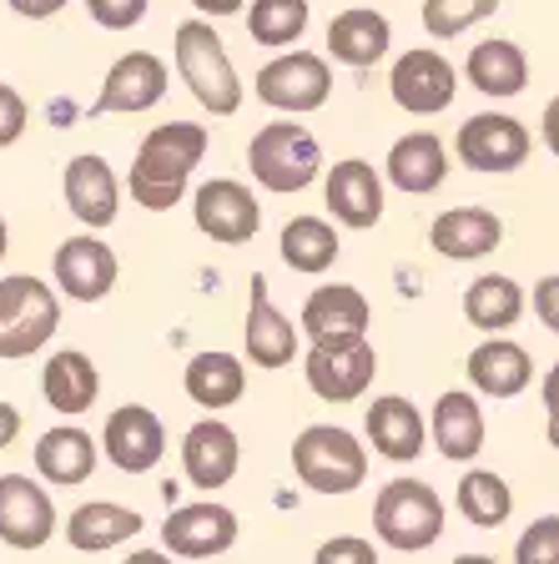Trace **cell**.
I'll return each instance as SVG.
<instances>
[{
  "instance_id": "1",
  "label": "cell",
  "mask_w": 559,
  "mask_h": 564,
  "mask_svg": "<svg viewBox=\"0 0 559 564\" xmlns=\"http://www.w3.org/2000/svg\"><path fill=\"white\" fill-rule=\"evenodd\" d=\"M207 156V127L197 121H166V127L147 131L131 162V197L147 212H166L182 202L192 166Z\"/></svg>"
},
{
  "instance_id": "2",
  "label": "cell",
  "mask_w": 559,
  "mask_h": 564,
  "mask_svg": "<svg viewBox=\"0 0 559 564\" xmlns=\"http://www.w3.org/2000/svg\"><path fill=\"white\" fill-rule=\"evenodd\" d=\"M176 70H182V82L192 86V96L207 106L212 117H233L243 106V86H237L233 61H227V46H222V35L207 21L176 25Z\"/></svg>"
},
{
  "instance_id": "3",
  "label": "cell",
  "mask_w": 559,
  "mask_h": 564,
  "mask_svg": "<svg viewBox=\"0 0 559 564\" xmlns=\"http://www.w3.org/2000/svg\"><path fill=\"white\" fill-rule=\"evenodd\" d=\"M61 328V303L41 278H0V358H31Z\"/></svg>"
},
{
  "instance_id": "4",
  "label": "cell",
  "mask_w": 559,
  "mask_h": 564,
  "mask_svg": "<svg viewBox=\"0 0 559 564\" xmlns=\"http://www.w3.org/2000/svg\"><path fill=\"white\" fill-rule=\"evenodd\" d=\"M373 529L388 550L419 554L443 534V499L419 479H394L373 505Z\"/></svg>"
},
{
  "instance_id": "5",
  "label": "cell",
  "mask_w": 559,
  "mask_h": 564,
  "mask_svg": "<svg viewBox=\"0 0 559 564\" xmlns=\"http://www.w3.org/2000/svg\"><path fill=\"white\" fill-rule=\"evenodd\" d=\"M292 469L318 494H353L368 479V454L358 448V438H353L348 429L313 423V429H303L298 444H292Z\"/></svg>"
},
{
  "instance_id": "6",
  "label": "cell",
  "mask_w": 559,
  "mask_h": 564,
  "mask_svg": "<svg viewBox=\"0 0 559 564\" xmlns=\"http://www.w3.org/2000/svg\"><path fill=\"white\" fill-rule=\"evenodd\" d=\"M308 388L323 403H353L378 373V352L363 333H323L308 348Z\"/></svg>"
},
{
  "instance_id": "7",
  "label": "cell",
  "mask_w": 559,
  "mask_h": 564,
  "mask_svg": "<svg viewBox=\"0 0 559 564\" xmlns=\"http://www.w3.org/2000/svg\"><path fill=\"white\" fill-rule=\"evenodd\" d=\"M247 162H252V176L268 192H303L308 182L323 166V152L308 127H292V121H272L252 137L247 147Z\"/></svg>"
},
{
  "instance_id": "8",
  "label": "cell",
  "mask_w": 559,
  "mask_h": 564,
  "mask_svg": "<svg viewBox=\"0 0 559 564\" xmlns=\"http://www.w3.org/2000/svg\"><path fill=\"white\" fill-rule=\"evenodd\" d=\"M333 91V70H327L323 56L313 51H288V56L268 61V66L257 70V96L278 111H318Z\"/></svg>"
},
{
  "instance_id": "9",
  "label": "cell",
  "mask_w": 559,
  "mask_h": 564,
  "mask_svg": "<svg viewBox=\"0 0 559 564\" xmlns=\"http://www.w3.org/2000/svg\"><path fill=\"white\" fill-rule=\"evenodd\" d=\"M454 152H459V162L474 166V172H514V166H525V156H529V131L514 117L479 111V117H469L464 127H459Z\"/></svg>"
},
{
  "instance_id": "10",
  "label": "cell",
  "mask_w": 559,
  "mask_h": 564,
  "mask_svg": "<svg viewBox=\"0 0 559 564\" xmlns=\"http://www.w3.org/2000/svg\"><path fill=\"white\" fill-rule=\"evenodd\" d=\"M192 217H197V232L212 237V242H252L257 227H262V207H257V197L243 187V182H233V176H217V182H207V187H197V207H192Z\"/></svg>"
},
{
  "instance_id": "11",
  "label": "cell",
  "mask_w": 559,
  "mask_h": 564,
  "mask_svg": "<svg viewBox=\"0 0 559 564\" xmlns=\"http://www.w3.org/2000/svg\"><path fill=\"white\" fill-rule=\"evenodd\" d=\"M394 101L413 117H439L443 106H454V91H459V76L454 66L439 56V51H408V56L394 61Z\"/></svg>"
},
{
  "instance_id": "12",
  "label": "cell",
  "mask_w": 559,
  "mask_h": 564,
  "mask_svg": "<svg viewBox=\"0 0 559 564\" xmlns=\"http://www.w3.org/2000/svg\"><path fill=\"white\" fill-rule=\"evenodd\" d=\"M56 529V505L25 474H6L0 479V540L11 550H41Z\"/></svg>"
},
{
  "instance_id": "13",
  "label": "cell",
  "mask_w": 559,
  "mask_h": 564,
  "mask_svg": "<svg viewBox=\"0 0 559 564\" xmlns=\"http://www.w3.org/2000/svg\"><path fill=\"white\" fill-rule=\"evenodd\" d=\"M162 544L182 560H212V554H227L237 544V514L227 505H182L166 514L162 524Z\"/></svg>"
},
{
  "instance_id": "14",
  "label": "cell",
  "mask_w": 559,
  "mask_h": 564,
  "mask_svg": "<svg viewBox=\"0 0 559 564\" xmlns=\"http://www.w3.org/2000/svg\"><path fill=\"white\" fill-rule=\"evenodd\" d=\"M166 96V61L152 51H131L106 70L101 96H96L92 117H111V111H147Z\"/></svg>"
},
{
  "instance_id": "15",
  "label": "cell",
  "mask_w": 559,
  "mask_h": 564,
  "mask_svg": "<svg viewBox=\"0 0 559 564\" xmlns=\"http://www.w3.org/2000/svg\"><path fill=\"white\" fill-rule=\"evenodd\" d=\"M56 282L61 293L76 297V303H101L117 288V252L92 232L66 237L56 247Z\"/></svg>"
},
{
  "instance_id": "16",
  "label": "cell",
  "mask_w": 559,
  "mask_h": 564,
  "mask_svg": "<svg viewBox=\"0 0 559 564\" xmlns=\"http://www.w3.org/2000/svg\"><path fill=\"white\" fill-rule=\"evenodd\" d=\"M101 448L106 458L127 474H147L157 469V458L166 454V434H162V419L152 409H141V403H127L106 419L101 429Z\"/></svg>"
},
{
  "instance_id": "17",
  "label": "cell",
  "mask_w": 559,
  "mask_h": 564,
  "mask_svg": "<svg viewBox=\"0 0 559 564\" xmlns=\"http://www.w3.org/2000/svg\"><path fill=\"white\" fill-rule=\"evenodd\" d=\"M237 458H243L237 434L222 419H202L186 429L182 469H186V479H192V489H222V484L237 474Z\"/></svg>"
},
{
  "instance_id": "18",
  "label": "cell",
  "mask_w": 559,
  "mask_h": 564,
  "mask_svg": "<svg viewBox=\"0 0 559 564\" xmlns=\"http://www.w3.org/2000/svg\"><path fill=\"white\" fill-rule=\"evenodd\" d=\"M66 207L76 212V223H86L96 232V227H111L117 223V176H111V166H106V156H71L66 166Z\"/></svg>"
},
{
  "instance_id": "19",
  "label": "cell",
  "mask_w": 559,
  "mask_h": 564,
  "mask_svg": "<svg viewBox=\"0 0 559 564\" xmlns=\"http://www.w3.org/2000/svg\"><path fill=\"white\" fill-rule=\"evenodd\" d=\"M327 207H333V217L343 227H358V232L378 227V217H384V182H378V172L368 162H358V156L338 162L333 176H327Z\"/></svg>"
},
{
  "instance_id": "20",
  "label": "cell",
  "mask_w": 559,
  "mask_h": 564,
  "mask_svg": "<svg viewBox=\"0 0 559 564\" xmlns=\"http://www.w3.org/2000/svg\"><path fill=\"white\" fill-rule=\"evenodd\" d=\"M443 176H449V152L433 131H408L394 141L388 152V182L408 197H423V192H439Z\"/></svg>"
},
{
  "instance_id": "21",
  "label": "cell",
  "mask_w": 559,
  "mask_h": 564,
  "mask_svg": "<svg viewBox=\"0 0 559 564\" xmlns=\"http://www.w3.org/2000/svg\"><path fill=\"white\" fill-rule=\"evenodd\" d=\"M298 352V328L272 307L268 278H252V303H247V358L257 368H288Z\"/></svg>"
},
{
  "instance_id": "22",
  "label": "cell",
  "mask_w": 559,
  "mask_h": 564,
  "mask_svg": "<svg viewBox=\"0 0 559 564\" xmlns=\"http://www.w3.org/2000/svg\"><path fill=\"white\" fill-rule=\"evenodd\" d=\"M529 378H535V364H529V352L509 338H490L469 352V383H474L479 393H490V399L525 393Z\"/></svg>"
},
{
  "instance_id": "23",
  "label": "cell",
  "mask_w": 559,
  "mask_h": 564,
  "mask_svg": "<svg viewBox=\"0 0 559 564\" xmlns=\"http://www.w3.org/2000/svg\"><path fill=\"white\" fill-rule=\"evenodd\" d=\"M499 237H504V223L494 217V212H484V207H454V212H443L439 223L429 227V242L439 247L443 258H454V262H469V258L494 252Z\"/></svg>"
},
{
  "instance_id": "24",
  "label": "cell",
  "mask_w": 559,
  "mask_h": 564,
  "mask_svg": "<svg viewBox=\"0 0 559 564\" xmlns=\"http://www.w3.org/2000/svg\"><path fill=\"white\" fill-rule=\"evenodd\" d=\"M368 438H373V448H378L384 458H394V464H413V458L423 454V419H419V409H413L408 399H398V393L373 399Z\"/></svg>"
},
{
  "instance_id": "25",
  "label": "cell",
  "mask_w": 559,
  "mask_h": 564,
  "mask_svg": "<svg viewBox=\"0 0 559 564\" xmlns=\"http://www.w3.org/2000/svg\"><path fill=\"white\" fill-rule=\"evenodd\" d=\"M41 393H46V403L56 413H86L96 403V393H101V373H96L86 352L61 348L51 352L46 373H41Z\"/></svg>"
},
{
  "instance_id": "26",
  "label": "cell",
  "mask_w": 559,
  "mask_h": 564,
  "mask_svg": "<svg viewBox=\"0 0 559 564\" xmlns=\"http://www.w3.org/2000/svg\"><path fill=\"white\" fill-rule=\"evenodd\" d=\"M388 41H394L388 21L378 11H368V6H353V11L333 15V25H327V51H333V61H343V66H373V61H384Z\"/></svg>"
},
{
  "instance_id": "27",
  "label": "cell",
  "mask_w": 559,
  "mask_h": 564,
  "mask_svg": "<svg viewBox=\"0 0 559 564\" xmlns=\"http://www.w3.org/2000/svg\"><path fill=\"white\" fill-rule=\"evenodd\" d=\"M433 444H439V454L449 458V464H464V458H474L479 448H484V409H479L474 393H443L439 403H433Z\"/></svg>"
},
{
  "instance_id": "28",
  "label": "cell",
  "mask_w": 559,
  "mask_h": 564,
  "mask_svg": "<svg viewBox=\"0 0 559 564\" xmlns=\"http://www.w3.org/2000/svg\"><path fill=\"white\" fill-rule=\"evenodd\" d=\"M141 534V514L127 505H106V499H92L71 514L66 524V540L76 544L82 554H101V550H117V544L137 540Z\"/></svg>"
},
{
  "instance_id": "29",
  "label": "cell",
  "mask_w": 559,
  "mask_h": 564,
  "mask_svg": "<svg viewBox=\"0 0 559 564\" xmlns=\"http://www.w3.org/2000/svg\"><path fill=\"white\" fill-rule=\"evenodd\" d=\"M464 76L484 96H519L529 82V61L514 41H479L464 61Z\"/></svg>"
},
{
  "instance_id": "30",
  "label": "cell",
  "mask_w": 559,
  "mask_h": 564,
  "mask_svg": "<svg viewBox=\"0 0 559 564\" xmlns=\"http://www.w3.org/2000/svg\"><path fill=\"white\" fill-rule=\"evenodd\" d=\"M35 469H41V479L61 484V489H71V484H86L96 469V444L92 434H82V429H51V434H41V444H35Z\"/></svg>"
},
{
  "instance_id": "31",
  "label": "cell",
  "mask_w": 559,
  "mask_h": 564,
  "mask_svg": "<svg viewBox=\"0 0 559 564\" xmlns=\"http://www.w3.org/2000/svg\"><path fill=\"white\" fill-rule=\"evenodd\" d=\"M373 323V307L358 288H318L313 297L303 303V333L308 338H323V333H368Z\"/></svg>"
},
{
  "instance_id": "32",
  "label": "cell",
  "mask_w": 559,
  "mask_h": 564,
  "mask_svg": "<svg viewBox=\"0 0 559 564\" xmlns=\"http://www.w3.org/2000/svg\"><path fill=\"white\" fill-rule=\"evenodd\" d=\"M525 313V293H519V282L504 278V272H484L464 288V317L474 328L484 333H499V328H514Z\"/></svg>"
},
{
  "instance_id": "33",
  "label": "cell",
  "mask_w": 559,
  "mask_h": 564,
  "mask_svg": "<svg viewBox=\"0 0 559 564\" xmlns=\"http://www.w3.org/2000/svg\"><path fill=\"white\" fill-rule=\"evenodd\" d=\"M186 399L202 403V409H227V403L243 399L247 388V368L237 364L233 352H197L186 364Z\"/></svg>"
},
{
  "instance_id": "34",
  "label": "cell",
  "mask_w": 559,
  "mask_h": 564,
  "mask_svg": "<svg viewBox=\"0 0 559 564\" xmlns=\"http://www.w3.org/2000/svg\"><path fill=\"white\" fill-rule=\"evenodd\" d=\"M333 258H338V232H333L323 217H292V223L282 227V262H288L292 272L318 278V272L333 268Z\"/></svg>"
},
{
  "instance_id": "35",
  "label": "cell",
  "mask_w": 559,
  "mask_h": 564,
  "mask_svg": "<svg viewBox=\"0 0 559 564\" xmlns=\"http://www.w3.org/2000/svg\"><path fill=\"white\" fill-rule=\"evenodd\" d=\"M459 514L479 529H499L514 514V494L494 469H469L459 479Z\"/></svg>"
},
{
  "instance_id": "36",
  "label": "cell",
  "mask_w": 559,
  "mask_h": 564,
  "mask_svg": "<svg viewBox=\"0 0 559 564\" xmlns=\"http://www.w3.org/2000/svg\"><path fill=\"white\" fill-rule=\"evenodd\" d=\"M308 31V0H252L247 35L257 46H292Z\"/></svg>"
},
{
  "instance_id": "37",
  "label": "cell",
  "mask_w": 559,
  "mask_h": 564,
  "mask_svg": "<svg viewBox=\"0 0 559 564\" xmlns=\"http://www.w3.org/2000/svg\"><path fill=\"white\" fill-rule=\"evenodd\" d=\"M494 11H499V0H423V31L439 41H454Z\"/></svg>"
},
{
  "instance_id": "38",
  "label": "cell",
  "mask_w": 559,
  "mask_h": 564,
  "mask_svg": "<svg viewBox=\"0 0 559 564\" xmlns=\"http://www.w3.org/2000/svg\"><path fill=\"white\" fill-rule=\"evenodd\" d=\"M514 560L519 564H559V514H545L519 534L514 544Z\"/></svg>"
},
{
  "instance_id": "39",
  "label": "cell",
  "mask_w": 559,
  "mask_h": 564,
  "mask_svg": "<svg viewBox=\"0 0 559 564\" xmlns=\"http://www.w3.org/2000/svg\"><path fill=\"white\" fill-rule=\"evenodd\" d=\"M147 6H152V0H86L92 21L106 25V31H131V25L147 15Z\"/></svg>"
},
{
  "instance_id": "40",
  "label": "cell",
  "mask_w": 559,
  "mask_h": 564,
  "mask_svg": "<svg viewBox=\"0 0 559 564\" xmlns=\"http://www.w3.org/2000/svg\"><path fill=\"white\" fill-rule=\"evenodd\" d=\"M25 121H31V111H25L21 91H11V86L0 82V147H11V141H21Z\"/></svg>"
},
{
  "instance_id": "41",
  "label": "cell",
  "mask_w": 559,
  "mask_h": 564,
  "mask_svg": "<svg viewBox=\"0 0 559 564\" xmlns=\"http://www.w3.org/2000/svg\"><path fill=\"white\" fill-rule=\"evenodd\" d=\"M535 313L549 333H559V278H539L535 282Z\"/></svg>"
},
{
  "instance_id": "42",
  "label": "cell",
  "mask_w": 559,
  "mask_h": 564,
  "mask_svg": "<svg viewBox=\"0 0 559 564\" xmlns=\"http://www.w3.org/2000/svg\"><path fill=\"white\" fill-rule=\"evenodd\" d=\"M318 560H323V564H338V560L373 564L378 554H373V544H363V540H333V544H323V550H318Z\"/></svg>"
},
{
  "instance_id": "43",
  "label": "cell",
  "mask_w": 559,
  "mask_h": 564,
  "mask_svg": "<svg viewBox=\"0 0 559 564\" xmlns=\"http://www.w3.org/2000/svg\"><path fill=\"white\" fill-rule=\"evenodd\" d=\"M545 413H549V444L559 448V364L545 373Z\"/></svg>"
},
{
  "instance_id": "44",
  "label": "cell",
  "mask_w": 559,
  "mask_h": 564,
  "mask_svg": "<svg viewBox=\"0 0 559 564\" xmlns=\"http://www.w3.org/2000/svg\"><path fill=\"white\" fill-rule=\"evenodd\" d=\"M61 6H66V0H11V11L25 15V21H51Z\"/></svg>"
},
{
  "instance_id": "45",
  "label": "cell",
  "mask_w": 559,
  "mask_h": 564,
  "mask_svg": "<svg viewBox=\"0 0 559 564\" xmlns=\"http://www.w3.org/2000/svg\"><path fill=\"white\" fill-rule=\"evenodd\" d=\"M21 434V409L15 403H0V448H11Z\"/></svg>"
},
{
  "instance_id": "46",
  "label": "cell",
  "mask_w": 559,
  "mask_h": 564,
  "mask_svg": "<svg viewBox=\"0 0 559 564\" xmlns=\"http://www.w3.org/2000/svg\"><path fill=\"white\" fill-rule=\"evenodd\" d=\"M545 141H549V152L559 156V96L545 106Z\"/></svg>"
},
{
  "instance_id": "47",
  "label": "cell",
  "mask_w": 559,
  "mask_h": 564,
  "mask_svg": "<svg viewBox=\"0 0 559 564\" xmlns=\"http://www.w3.org/2000/svg\"><path fill=\"white\" fill-rule=\"evenodd\" d=\"M202 15H237L243 11V0H192Z\"/></svg>"
},
{
  "instance_id": "48",
  "label": "cell",
  "mask_w": 559,
  "mask_h": 564,
  "mask_svg": "<svg viewBox=\"0 0 559 564\" xmlns=\"http://www.w3.org/2000/svg\"><path fill=\"white\" fill-rule=\"evenodd\" d=\"M6 247H11V227H6V217H0V258H6Z\"/></svg>"
}]
</instances>
